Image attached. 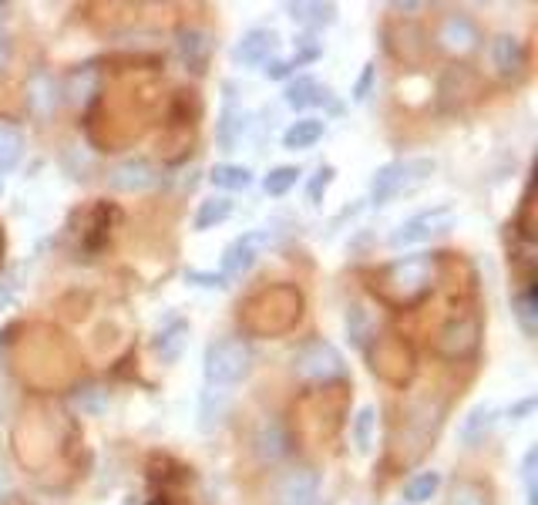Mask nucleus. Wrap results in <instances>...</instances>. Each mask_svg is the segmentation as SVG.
I'll return each instance as SVG.
<instances>
[{
	"label": "nucleus",
	"mask_w": 538,
	"mask_h": 505,
	"mask_svg": "<svg viewBox=\"0 0 538 505\" xmlns=\"http://www.w3.org/2000/svg\"><path fill=\"white\" fill-rule=\"evenodd\" d=\"M253 367V347H249L243 337H219L206 347V357H202V374H206V384L216 391H226L239 384Z\"/></svg>",
	"instance_id": "obj_1"
},
{
	"label": "nucleus",
	"mask_w": 538,
	"mask_h": 505,
	"mask_svg": "<svg viewBox=\"0 0 538 505\" xmlns=\"http://www.w3.org/2000/svg\"><path fill=\"white\" fill-rule=\"evenodd\" d=\"M431 280H434V260L428 253H414L384 266V273H380V293L394 303H414L431 290Z\"/></svg>",
	"instance_id": "obj_2"
},
{
	"label": "nucleus",
	"mask_w": 538,
	"mask_h": 505,
	"mask_svg": "<svg viewBox=\"0 0 538 505\" xmlns=\"http://www.w3.org/2000/svg\"><path fill=\"white\" fill-rule=\"evenodd\" d=\"M434 172V159H404V162H387L380 165L370 179V202L374 206H387L401 192H414Z\"/></svg>",
	"instance_id": "obj_3"
},
{
	"label": "nucleus",
	"mask_w": 538,
	"mask_h": 505,
	"mask_svg": "<svg viewBox=\"0 0 538 505\" xmlns=\"http://www.w3.org/2000/svg\"><path fill=\"white\" fill-rule=\"evenodd\" d=\"M454 226V209L451 206H434V209H424V213H417L411 219H404L401 226L391 233V246H417V243H428L434 236L448 233Z\"/></svg>",
	"instance_id": "obj_4"
},
{
	"label": "nucleus",
	"mask_w": 538,
	"mask_h": 505,
	"mask_svg": "<svg viewBox=\"0 0 538 505\" xmlns=\"http://www.w3.org/2000/svg\"><path fill=\"white\" fill-rule=\"evenodd\" d=\"M293 367L303 381H333L343 374V354L330 341H310L296 351Z\"/></svg>",
	"instance_id": "obj_5"
},
{
	"label": "nucleus",
	"mask_w": 538,
	"mask_h": 505,
	"mask_svg": "<svg viewBox=\"0 0 538 505\" xmlns=\"http://www.w3.org/2000/svg\"><path fill=\"white\" fill-rule=\"evenodd\" d=\"M273 246V233L269 229H249V233L236 236L233 243L222 250V277H243L253 270V263L263 256V250Z\"/></svg>",
	"instance_id": "obj_6"
},
{
	"label": "nucleus",
	"mask_w": 538,
	"mask_h": 505,
	"mask_svg": "<svg viewBox=\"0 0 538 505\" xmlns=\"http://www.w3.org/2000/svg\"><path fill=\"white\" fill-rule=\"evenodd\" d=\"M276 44H280L276 31H269V27H253V31H246L243 38L236 41L233 64H239V68H259V64L269 61V54L276 51Z\"/></svg>",
	"instance_id": "obj_7"
},
{
	"label": "nucleus",
	"mask_w": 538,
	"mask_h": 505,
	"mask_svg": "<svg viewBox=\"0 0 538 505\" xmlns=\"http://www.w3.org/2000/svg\"><path fill=\"white\" fill-rule=\"evenodd\" d=\"M317 495H320V475L313 468H293L276 485V505H317Z\"/></svg>",
	"instance_id": "obj_8"
},
{
	"label": "nucleus",
	"mask_w": 538,
	"mask_h": 505,
	"mask_svg": "<svg viewBox=\"0 0 538 505\" xmlns=\"http://www.w3.org/2000/svg\"><path fill=\"white\" fill-rule=\"evenodd\" d=\"M108 182H111V189H118V192H145L159 182V169H155L148 159H125L111 169Z\"/></svg>",
	"instance_id": "obj_9"
},
{
	"label": "nucleus",
	"mask_w": 538,
	"mask_h": 505,
	"mask_svg": "<svg viewBox=\"0 0 538 505\" xmlns=\"http://www.w3.org/2000/svg\"><path fill=\"white\" fill-rule=\"evenodd\" d=\"M498 425V408L495 404H475L458 425V438L465 448H478Z\"/></svg>",
	"instance_id": "obj_10"
},
{
	"label": "nucleus",
	"mask_w": 538,
	"mask_h": 505,
	"mask_svg": "<svg viewBox=\"0 0 538 505\" xmlns=\"http://www.w3.org/2000/svg\"><path fill=\"white\" fill-rule=\"evenodd\" d=\"M478 38H481L478 24L471 21L468 14H448V17H444V24H441V31H438V41L444 44V48L458 51V54L475 48Z\"/></svg>",
	"instance_id": "obj_11"
},
{
	"label": "nucleus",
	"mask_w": 538,
	"mask_h": 505,
	"mask_svg": "<svg viewBox=\"0 0 538 505\" xmlns=\"http://www.w3.org/2000/svg\"><path fill=\"white\" fill-rule=\"evenodd\" d=\"M333 91L330 88H323L317 78H310V75H300L296 81H290L283 91V98H286V105L293 108V112H303V108H313V105H333ZM337 108V105H333Z\"/></svg>",
	"instance_id": "obj_12"
},
{
	"label": "nucleus",
	"mask_w": 538,
	"mask_h": 505,
	"mask_svg": "<svg viewBox=\"0 0 538 505\" xmlns=\"http://www.w3.org/2000/svg\"><path fill=\"white\" fill-rule=\"evenodd\" d=\"M286 14L300 27H306V31H320V27H330L337 21V7L320 4V0H296V4H286Z\"/></svg>",
	"instance_id": "obj_13"
},
{
	"label": "nucleus",
	"mask_w": 538,
	"mask_h": 505,
	"mask_svg": "<svg viewBox=\"0 0 538 505\" xmlns=\"http://www.w3.org/2000/svg\"><path fill=\"white\" fill-rule=\"evenodd\" d=\"M491 61H495L498 75H505V78L522 75V68H525L522 41H518L515 34H502V38H495V44H491Z\"/></svg>",
	"instance_id": "obj_14"
},
{
	"label": "nucleus",
	"mask_w": 538,
	"mask_h": 505,
	"mask_svg": "<svg viewBox=\"0 0 538 505\" xmlns=\"http://www.w3.org/2000/svg\"><path fill=\"white\" fill-rule=\"evenodd\" d=\"M185 341H189V324L185 320H172L165 324L159 334H155V354L162 357V364H175L185 351Z\"/></svg>",
	"instance_id": "obj_15"
},
{
	"label": "nucleus",
	"mask_w": 538,
	"mask_h": 505,
	"mask_svg": "<svg viewBox=\"0 0 538 505\" xmlns=\"http://www.w3.org/2000/svg\"><path fill=\"white\" fill-rule=\"evenodd\" d=\"M256 452L263 462H276V458H283L290 452V438H286V431L280 421H263L256 431Z\"/></svg>",
	"instance_id": "obj_16"
},
{
	"label": "nucleus",
	"mask_w": 538,
	"mask_h": 505,
	"mask_svg": "<svg viewBox=\"0 0 538 505\" xmlns=\"http://www.w3.org/2000/svg\"><path fill=\"white\" fill-rule=\"evenodd\" d=\"M320 139H323V122H320V118H296V122L283 132V149L303 152V149H313Z\"/></svg>",
	"instance_id": "obj_17"
},
{
	"label": "nucleus",
	"mask_w": 538,
	"mask_h": 505,
	"mask_svg": "<svg viewBox=\"0 0 538 505\" xmlns=\"http://www.w3.org/2000/svg\"><path fill=\"white\" fill-rule=\"evenodd\" d=\"M209 51H212V41L202 31H192V27L189 31H179V54L192 71H206Z\"/></svg>",
	"instance_id": "obj_18"
},
{
	"label": "nucleus",
	"mask_w": 538,
	"mask_h": 505,
	"mask_svg": "<svg viewBox=\"0 0 538 505\" xmlns=\"http://www.w3.org/2000/svg\"><path fill=\"white\" fill-rule=\"evenodd\" d=\"M209 179L216 189H229V192H243V189L253 186V172H249L246 165H233V162L212 165Z\"/></svg>",
	"instance_id": "obj_19"
},
{
	"label": "nucleus",
	"mask_w": 538,
	"mask_h": 505,
	"mask_svg": "<svg viewBox=\"0 0 538 505\" xmlns=\"http://www.w3.org/2000/svg\"><path fill=\"white\" fill-rule=\"evenodd\" d=\"M226 408H229L226 391L206 388V391H202V404H199V428L202 431H216L222 425V418H226Z\"/></svg>",
	"instance_id": "obj_20"
},
{
	"label": "nucleus",
	"mask_w": 538,
	"mask_h": 505,
	"mask_svg": "<svg viewBox=\"0 0 538 505\" xmlns=\"http://www.w3.org/2000/svg\"><path fill=\"white\" fill-rule=\"evenodd\" d=\"M229 216H233V202L226 196H209V199H202L196 209V229L206 233V229H216L219 223H226Z\"/></svg>",
	"instance_id": "obj_21"
},
{
	"label": "nucleus",
	"mask_w": 538,
	"mask_h": 505,
	"mask_svg": "<svg viewBox=\"0 0 538 505\" xmlns=\"http://www.w3.org/2000/svg\"><path fill=\"white\" fill-rule=\"evenodd\" d=\"M441 489V472H417L414 479H407L404 485V502L407 505H424V502H431L434 495H438Z\"/></svg>",
	"instance_id": "obj_22"
},
{
	"label": "nucleus",
	"mask_w": 538,
	"mask_h": 505,
	"mask_svg": "<svg viewBox=\"0 0 538 505\" xmlns=\"http://www.w3.org/2000/svg\"><path fill=\"white\" fill-rule=\"evenodd\" d=\"M21 152H24V135L21 128L0 122V176L11 172L17 162H21Z\"/></svg>",
	"instance_id": "obj_23"
},
{
	"label": "nucleus",
	"mask_w": 538,
	"mask_h": 505,
	"mask_svg": "<svg viewBox=\"0 0 538 505\" xmlns=\"http://www.w3.org/2000/svg\"><path fill=\"white\" fill-rule=\"evenodd\" d=\"M219 145L222 149H233L236 145V139L243 135V112L236 108V101H233V95H226V108H222V118H219Z\"/></svg>",
	"instance_id": "obj_24"
},
{
	"label": "nucleus",
	"mask_w": 538,
	"mask_h": 505,
	"mask_svg": "<svg viewBox=\"0 0 538 505\" xmlns=\"http://www.w3.org/2000/svg\"><path fill=\"white\" fill-rule=\"evenodd\" d=\"M296 179H300V169H296V165H276V169L266 172L263 189H266V196H286V192L296 186Z\"/></svg>",
	"instance_id": "obj_25"
},
{
	"label": "nucleus",
	"mask_w": 538,
	"mask_h": 505,
	"mask_svg": "<svg viewBox=\"0 0 538 505\" xmlns=\"http://www.w3.org/2000/svg\"><path fill=\"white\" fill-rule=\"evenodd\" d=\"M515 317H518V324H522V330L528 337L538 330V310H535V290L532 287H525L522 293H515Z\"/></svg>",
	"instance_id": "obj_26"
},
{
	"label": "nucleus",
	"mask_w": 538,
	"mask_h": 505,
	"mask_svg": "<svg viewBox=\"0 0 538 505\" xmlns=\"http://www.w3.org/2000/svg\"><path fill=\"white\" fill-rule=\"evenodd\" d=\"M347 337L354 341V347H364L370 337V314L360 303H354V307L347 310Z\"/></svg>",
	"instance_id": "obj_27"
},
{
	"label": "nucleus",
	"mask_w": 538,
	"mask_h": 505,
	"mask_svg": "<svg viewBox=\"0 0 538 505\" xmlns=\"http://www.w3.org/2000/svg\"><path fill=\"white\" fill-rule=\"evenodd\" d=\"M374 425H377V411L370 408V404H364V408L357 411V418H354V445H357V452H367V448H370Z\"/></svg>",
	"instance_id": "obj_28"
},
{
	"label": "nucleus",
	"mask_w": 538,
	"mask_h": 505,
	"mask_svg": "<svg viewBox=\"0 0 538 505\" xmlns=\"http://www.w3.org/2000/svg\"><path fill=\"white\" fill-rule=\"evenodd\" d=\"M451 505H488V489L481 482H458L454 485Z\"/></svg>",
	"instance_id": "obj_29"
},
{
	"label": "nucleus",
	"mask_w": 538,
	"mask_h": 505,
	"mask_svg": "<svg viewBox=\"0 0 538 505\" xmlns=\"http://www.w3.org/2000/svg\"><path fill=\"white\" fill-rule=\"evenodd\" d=\"M333 176H337V169H333V165H320L317 176L310 179V186H306V199H310L313 206H320V202H323L327 189L333 186Z\"/></svg>",
	"instance_id": "obj_30"
},
{
	"label": "nucleus",
	"mask_w": 538,
	"mask_h": 505,
	"mask_svg": "<svg viewBox=\"0 0 538 505\" xmlns=\"http://www.w3.org/2000/svg\"><path fill=\"white\" fill-rule=\"evenodd\" d=\"M185 283H196L202 290H226L229 287V280L212 270H185Z\"/></svg>",
	"instance_id": "obj_31"
},
{
	"label": "nucleus",
	"mask_w": 538,
	"mask_h": 505,
	"mask_svg": "<svg viewBox=\"0 0 538 505\" xmlns=\"http://www.w3.org/2000/svg\"><path fill=\"white\" fill-rule=\"evenodd\" d=\"M74 404H78L81 411H88V415H101V411H105V391H98L95 384H91V388H85L81 394H74Z\"/></svg>",
	"instance_id": "obj_32"
},
{
	"label": "nucleus",
	"mask_w": 538,
	"mask_h": 505,
	"mask_svg": "<svg viewBox=\"0 0 538 505\" xmlns=\"http://www.w3.org/2000/svg\"><path fill=\"white\" fill-rule=\"evenodd\" d=\"M535 462H538V448H528L525 458H522V482H525V492H528V505H538V492H535Z\"/></svg>",
	"instance_id": "obj_33"
},
{
	"label": "nucleus",
	"mask_w": 538,
	"mask_h": 505,
	"mask_svg": "<svg viewBox=\"0 0 538 505\" xmlns=\"http://www.w3.org/2000/svg\"><path fill=\"white\" fill-rule=\"evenodd\" d=\"M374 75H377V64H374V61H367V64H364V71H360V78H357V85H354V101H364V98L370 95Z\"/></svg>",
	"instance_id": "obj_34"
},
{
	"label": "nucleus",
	"mask_w": 538,
	"mask_h": 505,
	"mask_svg": "<svg viewBox=\"0 0 538 505\" xmlns=\"http://www.w3.org/2000/svg\"><path fill=\"white\" fill-rule=\"evenodd\" d=\"M532 408H535V398H525V401L512 404V408H508V415H512V421H522Z\"/></svg>",
	"instance_id": "obj_35"
},
{
	"label": "nucleus",
	"mask_w": 538,
	"mask_h": 505,
	"mask_svg": "<svg viewBox=\"0 0 538 505\" xmlns=\"http://www.w3.org/2000/svg\"><path fill=\"white\" fill-rule=\"evenodd\" d=\"M4 61H7V34L0 31V64H4Z\"/></svg>",
	"instance_id": "obj_36"
},
{
	"label": "nucleus",
	"mask_w": 538,
	"mask_h": 505,
	"mask_svg": "<svg viewBox=\"0 0 538 505\" xmlns=\"http://www.w3.org/2000/svg\"><path fill=\"white\" fill-rule=\"evenodd\" d=\"M0 192H4V179H0Z\"/></svg>",
	"instance_id": "obj_37"
},
{
	"label": "nucleus",
	"mask_w": 538,
	"mask_h": 505,
	"mask_svg": "<svg viewBox=\"0 0 538 505\" xmlns=\"http://www.w3.org/2000/svg\"><path fill=\"white\" fill-rule=\"evenodd\" d=\"M152 505H162V502H152Z\"/></svg>",
	"instance_id": "obj_38"
}]
</instances>
